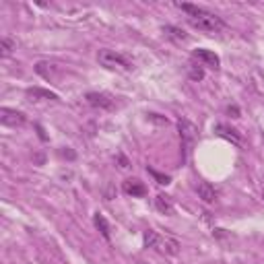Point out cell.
Here are the masks:
<instances>
[{"label":"cell","instance_id":"6da1fadb","mask_svg":"<svg viewBox=\"0 0 264 264\" xmlns=\"http://www.w3.org/2000/svg\"><path fill=\"white\" fill-rule=\"evenodd\" d=\"M180 11H184L188 15V21L194 29L198 31H206V33H219L221 29H225V21L215 15V13H210L202 7H194V5H186V3H178L176 5Z\"/></svg>","mask_w":264,"mask_h":264},{"label":"cell","instance_id":"7a4b0ae2","mask_svg":"<svg viewBox=\"0 0 264 264\" xmlns=\"http://www.w3.org/2000/svg\"><path fill=\"white\" fill-rule=\"evenodd\" d=\"M97 60L103 68H110V70H132L134 68V62L132 58H128L126 54H122V52H116V50H99L97 54Z\"/></svg>","mask_w":264,"mask_h":264},{"label":"cell","instance_id":"3957f363","mask_svg":"<svg viewBox=\"0 0 264 264\" xmlns=\"http://www.w3.org/2000/svg\"><path fill=\"white\" fill-rule=\"evenodd\" d=\"M178 130H180V138H182V147H184V151H186V153H190V151H192V147L196 145L198 128H196L190 120L182 118V120L178 122Z\"/></svg>","mask_w":264,"mask_h":264},{"label":"cell","instance_id":"277c9868","mask_svg":"<svg viewBox=\"0 0 264 264\" xmlns=\"http://www.w3.org/2000/svg\"><path fill=\"white\" fill-rule=\"evenodd\" d=\"M85 101L91 105V108H97V110H114L116 108V97L110 95V93H101V91L87 93Z\"/></svg>","mask_w":264,"mask_h":264},{"label":"cell","instance_id":"5b68a950","mask_svg":"<svg viewBox=\"0 0 264 264\" xmlns=\"http://www.w3.org/2000/svg\"><path fill=\"white\" fill-rule=\"evenodd\" d=\"M192 60H196L200 66H208V68H219L221 66V60H219V56L215 54V52H210V50H194L192 52Z\"/></svg>","mask_w":264,"mask_h":264},{"label":"cell","instance_id":"8992f818","mask_svg":"<svg viewBox=\"0 0 264 264\" xmlns=\"http://www.w3.org/2000/svg\"><path fill=\"white\" fill-rule=\"evenodd\" d=\"M25 114L23 112H17V110H9V108H3L0 110V122L5 126H11V128H17V126H23L25 124Z\"/></svg>","mask_w":264,"mask_h":264},{"label":"cell","instance_id":"52a82bcc","mask_svg":"<svg viewBox=\"0 0 264 264\" xmlns=\"http://www.w3.org/2000/svg\"><path fill=\"white\" fill-rule=\"evenodd\" d=\"M122 190H124L128 196H132V198H142V196L147 194V186H145L138 178H128V180H124Z\"/></svg>","mask_w":264,"mask_h":264},{"label":"cell","instance_id":"ba28073f","mask_svg":"<svg viewBox=\"0 0 264 264\" xmlns=\"http://www.w3.org/2000/svg\"><path fill=\"white\" fill-rule=\"evenodd\" d=\"M196 192H198V198H202L206 204H213V202L217 200V190L210 186L208 182H200V184L196 186Z\"/></svg>","mask_w":264,"mask_h":264},{"label":"cell","instance_id":"9c48e42d","mask_svg":"<svg viewBox=\"0 0 264 264\" xmlns=\"http://www.w3.org/2000/svg\"><path fill=\"white\" fill-rule=\"evenodd\" d=\"M215 132H217L219 136H223V138L231 140L233 145H242V134H239L235 128L227 126V124H217V126H215Z\"/></svg>","mask_w":264,"mask_h":264},{"label":"cell","instance_id":"30bf717a","mask_svg":"<svg viewBox=\"0 0 264 264\" xmlns=\"http://www.w3.org/2000/svg\"><path fill=\"white\" fill-rule=\"evenodd\" d=\"M155 208L159 210V213H163V215H172V213H174V200H172V196H167V194H157V198H155Z\"/></svg>","mask_w":264,"mask_h":264},{"label":"cell","instance_id":"8fae6325","mask_svg":"<svg viewBox=\"0 0 264 264\" xmlns=\"http://www.w3.org/2000/svg\"><path fill=\"white\" fill-rule=\"evenodd\" d=\"M157 250L163 252V254H170V256H176L180 252V244L174 237H161L159 244H157Z\"/></svg>","mask_w":264,"mask_h":264},{"label":"cell","instance_id":"7c38bea8","mask_svg":"<svg viewBox=\"0 0 264 264\" xmlns=\"http://www.w3.org/2000/svg\"><path fill=\"white\" fill-rule=\"evenodd\" d=\"M163 35L167 37V39H172V41H176V43H182V41H188V35L184 33V29H180V27H174V25H165L163 29Z\"/></svg>","mask_w":264,"mask_h":264},{"label":"cell","instance_id":"4fadbf2b","mask_svg":"<svg viewBox=\"0 0 264 264\" xmlns=\"http://www.w3.org/2000/svg\"><path fill=\"white\" fill-rule=\"evenodd\" d=\"M93 223H95V227L101 231V235H103L105 239H108V242L112 239V233H110V223L105 221V217H103L101 213H95V215H93Z\"/></svg>","mask_w":264,"mask_h":264},{"label":"cell","instance_id":"5bb4252c","mask_svg":"<svg viewBox=\"0 0 264 264\" xmlns=\"http://www.w3.org/2000/svg\"><path fill=\"white\" fill-rule=\"evenodd\" d=\"M27 97H33V99H37V97H41V99H50V101H58V95L56 93H52V91H45V89H27Z\"/></svg>","mask_w":264,"mask_h":264},{"label":"cell","instance_id":"9a60e30c","mask_svg":"<svg viewBox=\"0 0 264 264\" xmlns=\"http://www.w3.org/2000/svg\"><path fill=\"white\" fill-rule=\"evenodd\" d=\"M15 39L13 37H3L0 39V56L3 58H9L11 54H13V50H15Z\"/></svg>","mask_w":264,"mask_h":264},{"label":"cell","instance_id":"2e32d148","mask_svg":"<svg viewBox=\"0 0 264 264\" xmlns=\"http://www.w3.org/2000/svg\"><path fill=\"white\" fill-rule=\"evenodd\" d=\"M35 73L37 75H41L45 81H50V77L54 75V64H47V62H39L37 66H35Z\"/></svg>","mask_w":264,"mask_h":264},{"label":"cell","instance_id":"e0dca14e","mask_svg":"<svg viewBox=\"0 0 264 264\" xmlns=\"http://www.w3.org/2000/svg\"><path fill=\"white\" fill-rule=\"evenodd\" d=\"M145 248H157V244H159V239H161V235H157V231H153V229H149V231H145Z\"/></svg>","mask_w":264,"mask_h":264},{"label":"cell","instance_id":"ac0fdd59","mask_svg":"<svg viewBox=\"0 0 264 264\" xmlns=\"http://www.w3.org/2000/svg\"><path fill=\"white\" fill-rule=\"evenodd\" d=\"M188 77H190L192 81H202V79H204V66H200V64H190V66H188Z\"/></svg>","mask_w":264,"mask_h":264},{"label":"cell","instance_id":"d6986e66","mask_svg":"<svg viewBox=\"0 0 264 264\" xmlns=\"http://www.w3.org/2000/svg\"><path fill=\"white\" fill-rule=\"evenodd\" d=\"M147 172L157 180V184H161V186H167L170 182H172V178L170 176H165V174H159V172H155V170H151V167H147Z\"/></svg>","mask_w":264,"mask_h":264},{"label":"cell","instance_id":"ffe728a7","mask_svg":"<svg viewBox=\"0 0 264 264\" xmlns=\"http://www.w3.org/2000/svg\"><path fill=\"white\" fill-rule=\"evenodd\" d=\"M227 114L231 118H239V108H237V105H227Z\"/></svg>","mask_w":264,"mask_h":264},{"label":"cell","instance_id":"44dd1931","mask_svg":"<svg viewBox=\"0 0 264 264\" xmlns=\"http://www.w3.org/2000/svg\"><path fill=\"white\" fill-rule=\"evenodd\" d=\"M118 161H120V167H122V170L130 167V165H128V159H126V157H124V155H118Z\"/></svg>","mask_w":264,"mask_h":264},{"label":"cell","instance_id":"7402d4cb","mask_svg":"<svg viewBox=\"0 0 264 264\" xmlns=\"http://www.w3.org/2000/svg\"><path fill=\"white\" fill-rule=\"evenodd\" d=\"M35 128H37V132H39V138H41V140H47V136H45V132H43V128H41L39 124H35Z\"/></svg>","mask_w":264,"mask_h":264},{"label":"cell","instance_id":"603a6c76","mask_svg":"<svg viewBox=\"0 0 264 264\" xmlns=\"http://www.w3.org/2000/svg\"><path fill=\"white\" fill-rule=\"evenodd\" d=\"M138 264H145V262H138Z\"/></svg>","mask_w":264,"mask_h":264}]
</instances>
